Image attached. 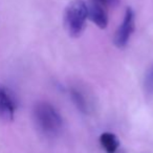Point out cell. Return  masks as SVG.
<instances>
[{"instance_id": "cell-2", "label": "cell", "mask_w": 153, "mask_h": 153, "mask_svg": "<svg viewBox=\"0 0 153 153\" xmlns=\"http://www.w3.org/2000/svg\"><path fill=\"white\" fill-rule=\"evenodd\" d=\"M88 18L87 4L83 0H72L64 11L63 23L68 36L76 39L82 36Z\"/></svg>"}, {"instance_id": "cell-5", "label": "cell", "mask_w": 153, "mask_h": 153, "mask_svg": "<svg viewBox=\"0 0 153 153\" xmlns=\"http://www.w3.org/2000/svg\"><path fill=\"white\" fill-rule=\"evenodd\" d=\"M69 96L74 106L78 108V110H80L82 113H85V114L90 112L92 108L91 100L88 97V94L85 92V90L80 87H76V86H74L69 89Z\"/></svg>"}, {"instance_id": "cell-4", "label": "cell", "mask_w": 153, "mask_h": 153, "mask_svg": "<svg viewBox=\"0 0 153 153\" xmlns=\"http://www.w3.org/2000/svg\"><path fill=\"white\" fill-rule=\"evenodd\" d=\"M18 102L13 90L0 84V120L12 122L15 117Z\"/></svg>"}, {"instance_id": "cell-8", "label": "cell", "mask_w": 153, "mask_h": 153, "mask_svg": "<svg viewBox=\"0 0 153 153\" xmlns=\"http://www.w3.org/2000/svg\"><path fill=\"white\" fill-rule=\"evenodd\" d=\"M144 91L146 96H153V64L147 69L144 78Z\"/></svg>"}, {"instance_id": "cell-9", "label": "cell", "mask_w": 153, "mask_h": 153, "mask_svg": "<svg viewBox=\"0 0 153 153\" xmlns=\"http://www.w3.org/2000/svg\"><path fill=\"white\" fill-rule=\"evenodd\" d=\"M94 1L101 3L104 7H117L120 3V0H94Z\"/></svg>"}, {"instance_id": "cell-6", "label": "cell", "mask_w": 153, "mask_h": 153, "mask_svg": "<svg viewBox=\"0 0 153 153\" xmlns=\"http://www.w3.org/2000/svg\"><path fill=\"white\" fill-rule=\"evenodd\" d=\"M88 18L101 30H104L108 25V16L105 10V7L97 1H92L89 5H87Z\"/></svg>"}, {"instance_id": "cell-1", "label": "cell", "mask_w": 153, "mask_h": 153, "mask_svg": "<svg viewBox=\"0 0 153 153\" xmlns=\"http://www.w3.org/2000/svg\"><path fill=\"white\" fill-rule=\"evenodd\" d=\"M35 124L41 133L48 137H55L61 132L63 120L59 111L47 102H39L35 105L34 111Z\"/></svg>"}, {"instance_id": "cell-3", "label": "cell", "mask_w": 153, "mask_h": 153, "mask_svg": "<svg viewBox=\"0 0 153 153\" xmlns=\"http://www.w3.org/2000/svg\"><path fill=\"white\" fill-rule=\"evenodd\" d=\"M135 30V14L131 7H127L123 22L120 24L113 38V43L117 48H124L128 44Z\"/></svg>"}, {"instance_id": "cell-7", "label": "cell", "mask_w": 153, "mask_h": 153, "mask_svg": "<svg viewBox=\"0 0 153 153\" xmlns=\"http://www.w3.org/2000/svg\"><path fill=\"white\" fill-rule=\"evenodd\" d=\"M100 143L107 153H115L120 147V140L114 133L104 132L100 136Z\"/></svg>"}]
</instances>
